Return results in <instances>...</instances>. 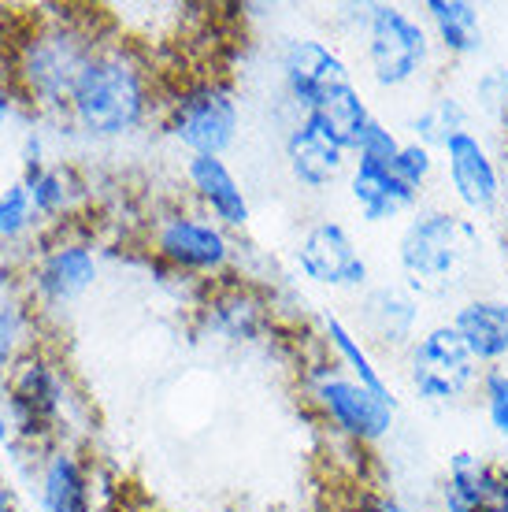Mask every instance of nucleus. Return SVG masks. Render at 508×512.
Here are the masks:
<instances>
[{"instance_id": "nucleus-1", "label": "nucleus", "mask_w": 508, "mask_h": 512, "mask_svg": "<svg viewBox=\"0 0 508 512\" xmlns=\"http://www.w3.org/2000/svg\"><path fill=\"white\" fill-rule=\"evenodd\" d=\"M101 41L93 23L75 12L38 15L4 45V78L12 82L19 104L34 108V116L64 119L78 75Z\"/></svg>"}, {"instance_id": "nucleus-2", "label": "nucleus", "mask_w": 508, "mask_h": 512, "mask_svg": "<svg viewBox=\"0 0 508 512\" xmlns=\"http://www.w3.org/2000/svg\"><path fill=\"white\" fill-rule=\"evenodd\" d=\"M156 108L160 93L149 64L130 45L104 38L78 75L64 123L86 141H127L145 130Z\"/></svg>"}, {"instance_id": "nucleus-3", "label": "nucleus", "mask_w": 508, "mask_h": 512, "mask_svg": "<svg viewBox=\"0 0 508 512\" xmlns=\"http://www.w3.org/2000/svg\"><path fill=\"white\" fill-rule=\"evenodd\" d=\"M479 227L475 219L445 205H420L397 234V271L408 290L420 297L453 294L468 279L479 256Z\"/></svg>"}, {"instance_id": "nucleus-4", "label": "nucleus", "mask_w": 508, "mask_h": 512, "mask_svg": "<svg viewBox=\"0 0 508 512\" xmlns=\"http://www.w3.org/2000/svg\"><path fill=\"white\" fill-rule=\"evenodd\" d=\"M0 394L8 401L15 420V438L30 449L52 446L67 438L71 405H75V386L67 364L49 346H34L8 379L0 383Z\"/></svg>"}, {"instance_id": "nucleus-5", "label": "nucleus", "mask_w": 508, "mask_h": 512, "mask_svg": "<svg viewBox=\"0 0 508 512\" xmlns=\"http://www.w3.org/2000/svg\"><path fill=\"white\" fill-rule=\"evenodd\" d=\"M356 30L364 41V64L371 82L386 93L412 90L427 78L434 64V41L423 15L408 12L405 4H360Z\"/></svg>"}, {"instance_id": "nucleus-6", "label": "nucleus", "mask_w": 508, "mask_h": 512, "mask_svg": "<svg viewBox=\"0 0 508 512\" xmlns=\"http://www.w3.org/2000/svg\"><path fill=\"white\" fill-rule=\"evenodd\" d=\"M160 123L186 156H227L242 130L238 90L223 75H193L160 97Z\"/></svg>"}, {"instance_id": "nucleus-7", "label": "nucleus", "mask_w": 508, "mask_h": 512, "mask_svg": "<svg viewBox=\"0 0 508 512\" xmlns=\"http://www.w3.org/2000/svg\"><path fill=\"white\" fill-rule=\"evenodd\" d=\"M19 282L41 320L52 316L60 320L75 312V305H82L86 294H93V286L101 282V249L89 234L60 227L30 253L26 268L19 271Z\"/></svg>"}, {"instance_id": "nucleus-8", "label": "nucleus", "mask_w": 508, "mask_h": 512, "mask_svg": "<svg viewBox=\"0 0 508 512\" xmlns=\"http://www.w3.org/2000/svg\"><path fill=\"white\" fill-rule=\"evenodd\" d=\"M145 249L160 268L182 279L219 282L234 268V238L197 205H167L149 219Z\"/></svg>"}, {"instance_id": "nucleus-9", "label": "nucleus", "mask_w": 508, "mask_h": 512, "mask_svg": "<svg viewBox=\"0 0 508 512\" xmlns=\"http://www.w3.org/2000/svg\"><path fill=\"white\" fill-rule=\"evenodd\" d=\"M301 383H305L308 405L323 420V427H331V435H338L349 446L371 449L394 431L397 405L371 394L368 386L356 383L331 357L308 360Z\"/></svg>"}, {"instance_id": "nucleus-10", "label": "nucleus", "mask_w": 508, "mask_h": 512, "mask_svg": "<svg viewBox=\"0 0 508 512\" xmlns=\"http://www.w3.org/2000/svg\"><path fill=\"white\" fill-rule=\"evenodd\" d=\"M405 379L408 390L420 397L423 405L449 409L479 390L483 368L471 360V353L449 323H431L405 349Z\"/></svg>"}, {"instance_id": "nucleus-11", "label": "nucleus", "mask_w": 508, "mask_h": 512, "mask_svg": "<svg viewBox=\"0 0 508 512\" xmlns=\"http://www.w3.org/2000/svg\"><path fill=\"white\" fill-rule=\"evenodd\" d=\"M293 264L308 282L334 290V294H364L371 286L368 256L356 245L349 227L331 216L316 219L301 231L293 245Z\"/></svg>"}, {"instance_id": "nucleus-12", "label": "nucleus", "mask_w": 508, "mask_h": 512, "mask_svg": "<svg viewBox=\"0 0 508 512\" xmlns=\"http://www.w3.org/2000/svg\"><path fill=\"white\" fill-rule=\"evenodd\" d=\"M279 71H282L286 101L293 104L297 116L327 108L338 93L356 86L349 60L334 49L331 41H319V38L286 41V49L279 56Z\"/></svg>"}, {"instance_id": "nucleus-13", "label": "nucleus", "mask_w": 508, "mask_h": 512, "mask_svg": "<svg viewBox=\"0 0 508 512\" xmlns=\"http://www.w3.org/2000/svg\"><path fill=\"white\" fill-rule=\"evenodd\" d=\"M445 186L464 216H494L505 201V175L497 164V153L483 141L479 130H460L438 149Z\"/></svg>"}, {"instance_id": "nucleus-14", "label": "nucleus", "mask_w": 508, "mask_h": 512, "mask_svg": "<svg viewBox=\"0 0 508 512\" xmlns=\"http://www.w3.org/2000/svg\"><path fill=\"white\" fill-rule=\"evenodd\" d=\"M197 331L223 346H260L275 331V312L253 282L230 275L208 282V294L197 305Z\"/></svg>"}, {"instance_id": "nucleus-15", "label": "nucleus", "mask_w": 508, "mask_h": 512, "mask_svg": "<svg viewBox=\"0 0 508 512\" xmlns=\"http://www.w3.org/2000/svg\"><path fill=\"white\" fill-rule=\"evenodd\" d=\"M282 156H286L290 179L308 193H331L338 182H345L349 164H353L349 145L334 134L331 123L319 112L293 116L282 138Z\"/></svg>"}, {"instance_id": "nucleus-16", "label": "nucleus", "mask_w": 508, "mask_h": 512, "mask_svg": "<svg viewBox=\"0 0 508 512\" xmlns=\"http://www.w3.org/2000/svg\"><path fill=\"white\" fill-rule=\"evenodd\" d=\"M30 483L41 512H97V468L71 438L34 449Z\"/></svg>"}, {"instance_id": "nucleus-17", "label": "nucleus", "mask_w": 508, "mask_h": 512, "mask_svg": "<svg viewBox=\"0 0 508 512\" xmlns=\"http://www.w3.org/2000/svg\"><path fill=\"white\" fill-rule=\"evenodd\" d=\"M356 320L364 342H375L386 353H405L423 331V297L405 282H375L360 294Z\"/></svg>"}, {"instance_id": "nucleus-18", "label": "nucleus", "mask_w": 508, "mask_h": 512, "mask_svg": "<svg viewBox=\"0 0 508 512\" xmlns=\"http://www.w3.org/2000/svg\"><path fill=\"white\" fill-rule=\"evenodd\" d=\"M345 193L349 205L356 208V216L371 223V227H386L397 219H408L420 208L423 193L397 179V171L390 164H375V160H353L349 175H345Z\"/></svg>"}, {"instance_id": "nucleus-19", "label": "nucleus", "mask_w": 508, "mask_h": 512, "mask_svg": "<svg viewBox=\"0 0 508 512\" xmlns=\"http://www.w3.org/2000/svg\"><path fill=\"white\" fill-rule=\"evenodd\" d=\"M186 190L204 216H212L227 231H245L253 205L242 179L234 175L227 156H186Z\"/></svg>"}, {"instance_id": "nucleus-20", "label": "nucleus", "mask_w": 508, "mask_h": 512, "mask_svg": "<svg viewBox=\"0 0 508 512\" xmlns=\"http://www.w3.org/2000/svg\"><path fill=\"white\" fill-rule=\"evenodd\" d=\"M449 327L479 368H508V297L471 294L453 305Z\"/></svg>"}, {"instance_id": "nucleus-21", "label": "nucleus", "mask_w": 508, "mask_h": 512, "mask_svg": "<svg viewBox=\"0 0 508 512\" xmlns=\"http://www.w3.org/2000/svg\"><path fill=\"white\" fill-rule=\"evenodd\" d=\"M423 23L431 30L434 49L449 60H475L486 49L483 8L471 0H423Z\"/></svg>"}, {"instance_id": "nucleus-22", "label": "nucleus", "mask_w": 508, "mask_h": 512, "mask_svg": "<svg viewBox=\"0 0 508 512\" xmlns=\"http://www.w3.org/2000/svg\"><path fill=\"white\" fill-rule=\"evenodd\" d=\"M19 182L30 190V201L38 208L41 223H52L56 231L67 219L78 216V208L86 201V179L64 160H49L38 167H19Z\"/></svg>"}, {"instance_id": "nucleus-23", "label": "nucleus", "mask_w": 508, "mask_h": 512, "mask_svg": "<svg viewBox=\"0 0 508 512\" xmlns=\"http://www.w3.org/2000/svg\"><path fill=\"white\" fill-rule=\"evenodd\" d=\"M319 331H323V346H327V357L349 372L360 386H368L371 394L386 397L390 405H397V394L386 372H382V364L375 360L371 346L364 342V334L356 331L353 323H345L338 312H323V320H319Z\"/></svg>"}, {"instance_id": "nucleus-24", "label": "nucleus", "mask_w": 508, "mask_h": 512, "mask_svg": "<svg viewBox=\"0 0 508 512\" xmlns=\"http://www.w3.org/2000/svg\"><path fill=\"white\" fill-rule=\"evenodd\" d=\"M38 327L41 316L34 312L30 297L23 294L19 275L0 271V383L30 349L41 346Z\"/></svg>"}, {"instance_id": "nucleus-25", "label": "nucleus", "mask_w": 508, "mask_h": 512, "mask_svg": "<svg viewBox=\"0 0 508 512\" xmlns=\"http://www.w3.org/2000/svg\"><path fill=\"white\" fill-rule=\"evenodd\" d=\"M497 505V464L460 449L449 457L442 483V512H483Z\"/></svg>"}, {"instance_id": "nucleus-26", "label": "nucleus", "mask_w": 508, "mask_h": 512, "mask_svg": "<svg viewBox=\"0 0 508 512\" xmlns=\"http://www.w3.org/2000/svg\"><path fill=\"white\" fill-rule=\"evenodd\" d=\"M471 127V108L460 101L457 93H434L423 101V108H416V116L408 123L412 141H423L431 149H442L445 141Z\"/></svg>"}, {"instance_id": "nucleus-27", "label": "nucleus", "mask_w": 508, "mask_h": 512, "mask_svg": "<svg viewBox=\"0 0 508 512\" xmlns=\"http://www.w3.org/2000/svg\"><path fill=\"white\" fill-rule=\"evenodd\" d=\"M38 223L41 216L34 201H30V190L19 179L8 182L4 193H0V249H15V245L30 242Z\"/></svg>"}, {"instance_id": "nucleus-28", "label": "nucleus", "mask_w": 508, "mask_h": 512, "mask_svg": "<svg viewBox=\"0 0 508 512\" xmlns=\"http://www.w3.org/2000/svg\"><path fill=\"white\" fill-rule=\"evenodd\" d=\"M390 167H394L397 179L405 182V186H412L416 193H427V186L434 182V175H438L442 160H438V149L423 145V141L405 138V141H401V149H397L394 164H390Z\"/></svg>"}, {"instance_id": "nucleus-29", "label": "nucleus", "mask_w": 508, "mask_h": 512, "mask_svg": "<svg viewBox=\"0 0 508 512\" xmlns=\"http://www.w3.org/2000/svg\"><path fill=\"white\" fill-rule=\"evenodd\" d=\"M475 108L494 123L501 134H508V64L490 67L475 78Z\"/></svg>"}, {"instance_id": "nucleus-30", "label": "nucleus", "mask_w": 508, "mask_h": 512, "mask_svg": "<svg viewBox=\"0 0 508 512\" xmlns=\"http://www.w3.org/2000/svg\"><path fill=\"white\" fill-rule=\"evenodd\" d=\"M475 394H479L490 431L508 442V368H486Z\"/></svg>"}, {"instance_id": "nucleus-31", "label": "nucleus", "mask_w": 508, "mask_h": 512, "mask_svg": "<svg viewBox=\"0 0 508 512\" xmlns=\"http://www.w3.org/2000/svg\"><path fill=\"white\" fill-rule=\"evenodd\" d=\"M401 134L390 123H382L379 116L371 119V127L360 134L353 149V160H375V164H394L397 149H401Z\"/></svg>"}, {"instance_id": "nucleus-32", "label": "nucleus", "mask_w": 508, "mask_h": 512, "mask_svg": "<svg viewBox=\"0 0 508 512\" xmlns=\"http://www.w3.org/2000/svg\"><path fill=\"white\" fill-rule=\"evenodd\" d=\"M334 512H416L408 501H401L397 494H386V490L375 487H353L345 490V498L338 501Z\"/></svg>"}, {"instance_id": "nucleus-33", "label": "nucleus", "mask_w": 508, "mask_h": 512, "mask_svg": "<svg viewBox=\"0 0 508 512\" xmlns=\"http://www.w3.org/2000/svg\"><path fill=\"white\" fill-rule=\"evenodd\" d=\"M15 116H19V97H15L12 82L4 78V71H0V134L12 127Z\"/></svg>"}, {"instance_id": "nucleus-34", "label": "nucleus", "mask_w": 508, "mask_h": 512, "mask_svg": "<svg viewBox=\"0 0 508 512\" xmlns=\"http://www.w3.org/2000/svg\"><path fill=\"white\" fill-rule=\"evenodd\" d=\"M12 442H19V438H15V420H12V409H8L4 394H0V453L12 446Z\"/></svg>"}, {"instance_id": "nucleus-35", "label": "nucleus", "mask_w": 508, "mask_h": 512, "mask_svg": "<svg viewBox=\"0 0 508 512\" xmlns=\"http://www.w3.org/2000/svg\"><path fill=\"white\" fill-rule=\"evenodd\" d=\"M0 512H23L19 509V494H15V487L0 475Z\"/></svg>"}, {"instance_id": "nucleus-36", "label": "nucleus", "mask_w": 508, "mask_h": 512, "mask_svg": "<svg viewBox=\"0 0 508 512\" xmlns=\"http://www.w3.org/2000/svg\"><path fill=\"white\" fill-rule=\"evenodd\" d=\"M497 505L508 509V461L497 464Z\"/></svg>"}, {"instance_id": "nucleus-37", "label": "nucleus", "mask_w": 508, "mask_h": 512, "mask_svg": "<svg viewBox=\"0 0 508 512\" xmlns=\"http://www.w3.org/2000/svg\"><path fill=\"white\" fill-rule=\"evenodd\" d=\"M497 164H501V175H505V186H508V134L501 141V149H497Z\"/></svg>"}, {"instance_id": "nucleus-38", "label": "nucleus", "mask_w": 508, "mask_h": 512, "mask_svg": "<svg viewBox=\"0 0 508 512\" xmlns=\"http://www.w3.org/2000/svg\"><path fill=\"white\" fill-rule=\"evenodd\" d=\"M123 512H164V509H156V505H127Z\"/></svg>"}, {"instance_id": "nucleus-39", "label": "nucleus", "mask_w": 508, "mask_h": 512, "mask_svg": "<svg viewBox=\"0 0 508 512\" xmlns=\"http://www.w3.org/2000/svg\"><path fill=\"white\" fill-rule=\"evenodd\" d=\"M483 512H508L505 505H490V509H483Z\"/></svg>"}, {"instance_id": "nucleus-40", "label": "nucleus", "mask_w": 508, "mask_h": 512, "mask_svg": "<svg viewBox=\"0 0 508 512\" xmlns=\"http://www.w3.org/2000/svg\"><path fill=\"white\" fill-rule=\"evenodd\" d=\"M0 193H4V182H0Z\"/></svg>"}, {"instance_id": "nucleus-41", "label": "nucleus", "mask_w": 508, "mask_h": 512, "mask_svg": "<svg viewBox=\"0 0 508 512\" xmlns=\"http://www.w3.org/2000/svg\"><path fill=\"white\" fill-rule=\"evenodd\" d=\"M0 271H4V268H0Z\"/></svg>"}]
</instances>
